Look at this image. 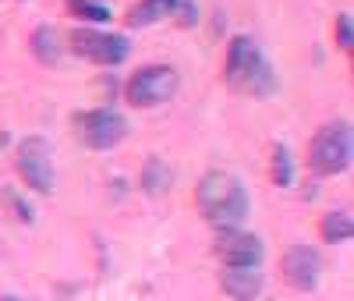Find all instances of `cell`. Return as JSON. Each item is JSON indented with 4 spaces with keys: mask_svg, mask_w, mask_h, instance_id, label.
Returning <instances> with one entry per match:
<instances>
[{
    "mask_svg": "<svg viewBox=\"0 0 354 301\" xmlns=\"http://www.w3.org/2000/svg\"><path fill=\"white\" fill-rule=\"evenodd\" d=\"M28 50H32V57L39 60L43 68H53L57 60L64 57V36H61V28H53V25L32 28V36H28Z\"/></svg>",
    "mask_w": 354,
    "mask_h": 301,
    "instance_id": "11",
    "label": "cell"
},
{
    "mask_svg": "<svg viewBox=\"0 0 354 301\" xmlns=\"http://www.w3.org/2000/svg\"><path fill=\"white\" fill-rule=\"evenodd\" d=\"M223 78L238 96L248 100H270L280 89L277 68L266 60L259 43L252 36H234L227 43V60H223Z\"/></svg>",
    "mask_w": 354,
    "mask_h": 301,
    "instance_id": "1",
    "label": "cell"
},
{
    "mask_svg": "<svg viewBox=\"0 0 354 301\" xmlns=\"http://www.w3.org/2000/svg\"><path fill=\"white\" fill-rule=\"evenodd\" d=\"M213 255L223 266H262L266 248H262V241L245 227H216Z\"/></svg>",
    "mask_w": 354,
    "mask_h": 301,
    "instance_id": "8",
    "label": "cell"
},
{
    "mask_svg": "<svg viewBox=\"0 0 354 301\" xmlns=\"http://www.w3.org/2000/svg\"><path fill=\"white\" fill-rule=\"evenodd\" d=\"M68 15L78 21H88V25H106L113 18L110 4H103V0H68Z\"/></svg>",
    "mask_w": 354,
    "mask_h": 301,
    "instance_id": "15",
    "label": "cell"
},
{
    "mask_svg": "<svg viewBox=\"0 0 354 301\" xmlns=\"http://www.w3.org/2000/svg\"><path fill=\"white\" fill-rule=\"evenodd\" d=\"M181 11V25H195V18H198V8H195V0H177V8H174V15Z\"/></svg>",
    "mask_w": 354,
    "mask_h": 301,
    "instance_id": "19",
    "label": "cell"
},
{
    "mask_svg": "<svg viewBox=\"0 0 354 301\" xmlns=\"http://www.w3.org/2000/svg\"><path fill=\"white\" fill-rule=\"evenodd\" d=\"M273 181L280 188H290V181H294V156H290L287 145L273 149Z\"/></svg>",
    "mask_w": 354,
    "mask_h": 301,
    "instance_id": "16",
    "label": "cell"
},
{
    "mask_svg": "<svg viewBox=\"0 0 354 301\" xmlns=\"http://www.w3.org/2000/svg\"><path fill=\"white\" fill-rule=\"evenodd\" d=\"M195 202H198L202 220L209 227H241L248 220V213H252L248 188L227 170H209L198 181Z\"/></svg>",
    "mask_w": 354,
    "mask_h": 301,
    "instance_id": "2",
    "label": "cell"
},
{
    "mask_svg": "<svg viewBox=\"0 0 354 301\" xmlns=\"http://www.w3.org/2000/svg\"><path fill=\"white\" fill-rule=\"evenodd\" d=\"M75 138H78L85 149L106 153V149L121 145V142L128 138V120L117 113L113 107L82 110V113H75Z\"/></svg>",
    "mask_w": 354,
    "mask_h": 301,
    "instance_id": "5",
    "label": "cell"
},
{
    "mask_svg": "<svg viewBox=\"0 0 354 301\" xmlns=\"http://www.w3.org/2000/svg\"><path fill=\"white\" fill-rule=\"evenodd\" d=\"M170 185H174V174H170V167L160 160V156H149L142 163V192L145 195H167L170 192Z\"/></svg>",
    "mask_w": 354,
    "mask_h": 301,
    "instance_id": "13",
    "label": "cell"
},
{
    "mask_svg": "<svg viewBox=\"0 0 354 301\" xmlns=\"http://www.w3.org/2000/svg\"><path fill=\"white\" fill-rule=\"evenodd\" d=\"M4 202L11 206V217H15V220H21V224H32V220H36V217H32V209H28V202H25V199H18L11 188L4 192Z\"/></svg>",
    "mask_w": 354,
    "mask_h": 301,
    "instance_id": "18",
    "label": "cell"
},
{
    "mask_svg": "<svg viewBox=\"0 0 354 301\" xmlns=\"http://www.w3.org/2000/svg\"><path fill=\"white\" fill-rule=\"evenodd\" d=\"M0 301H21V298H0Z\"/></svg>",
    "mask_w": 354,
    "mask_h": 301,
    "instance_id": "20",
    "label": "cell"
},
{
    "mask_svg": "<svg viewBox=\"0 0 354 301\" xmlns=\"http://www.w3.org/2000/svg\"><path fill=\"white\" fill-rule=\"evenodd\" d=\"M68 50L75 57L88 60V64H96V68H117L128 60L131 43L121 33H103V28L88 25V28H75L68 36Z\"/></svg>",
    "mask_w": 354,
    "mask_h": 301,
    "instance_id": "4",
    "label": "cell"
},
{
    "mask_svg": "<svg viewBox=\"0 0 354 301\" xmlns=\"http://www.w3.org/2000/svg\"><path fill=\"white\" fill-rule=\"evenodd\" d=\"M319 234H322V241H330V245H344V241H351V234H354L351 213L347 209H330V213L322 217V224H319Z\"/></svg>",
    "mask_w": 354,
    "mask_h": 301,
    "instance_id": "14",
    "label": "cell"
},
{
    "mask_svg": "<svg viewBox=\"0 0 354 301\" xmlns=\"http://www.w3.org/2000/svg\"><path fill=\"white\" fill-rule=\"evenodd\" d=\"M354 160V135L347 120H333V125H322L308 145V167L319 177H333L344 174Z\"/></svg>",
    "mask_w": 354,
    "mask_h": 301,
    "instance_id": "3",
    "label": "cell"
},
{
    "mask_svg": "<svg viewBox=\"0 0 354 301\" xmlns=\"http://www.w3.org/2000/svg\"><path fill=\"white\" fill-rule=\"evenodd\" d=\"M15 167L21 174V181L32 192L50 195L57 188V167H53V145L43 135H28L18 142V153H15Z\"/></svg>",
    "mask_w": 354,
    "mask_h": 301,
    "instance_id": "6",
    "label": "cell"
},
{
    "mask_svg": "<svg viewBox=\"0 0 354 301\" xmlns=\"http://www.w3.org/2000/svg\"><path fill=\"white\" fill-rule=\"evenodd\" d=\"M177 85H181V78H177L174 68L167 64H149V68H138L128 85H124V100L135 107V110H153V107H163L167 100H174Z\"/></svg>",
    "mask_w": 354,
    "mask_h": 301,
    "instance_id": "7",
    "label": "cell"
},
{
    "mask_svg": "<svg viewBox=\"0 0 354 301\" xmlns=\"http://www.w3.org/2000/svg\"><path fill=\"white\" fill-rule=\"evenodd\" d=\"M280 269H283V280H287L294 291L308 294V291H315V287H319L322 259H319V252H315L312 245H290V248L283 252Z\"/></svg>",
    "mask_w": 354,
    "mask_h": 301,
    "instance_id": "9",
    "label": "cell"
},
{
    "mask_svg": "<svg viewBox=\"0 0 354 301\" xmlns=\"http://www.w3.org/2000/svg\"><path fill=\"white\" fill-rule=\"evenodd\" d=\"M177 8V0H142V4H135L128 11V28H145V25H156L163 18H170Z\"/></svg>",
    "mask_w": 354,
    "mask_h": 301,
    "instance_id": "12",
    "label": "cell"
},
{
    "mask_svg": "<svg viewBox=\"0 0 354 301\" xmlns=\"http://www.w3.org/2000/svg\"><path fill=\"white\" fill-rule=\"evenodd\" d=\"M337 46L340 50H351L354 46V18H351V11L337 15Z\"/></svg>",
    "mask_w": 354,
    "mask_h": 301,
    "instance_id": "17",
    "label": "cell"
},
{
    "mask_svg": "<svg viewBox=\"0 0 354 301\" xmlns=\"http://www.w3.org/2000/svg\"><path fill=\"white\" fill-rule=\"evenodd\" d=\"M220 287L234 301H255L262 294V273L259 266H223Z\"/></svg>",
    "mask_w": 354,
    "mask_h": 301,
    "instance_id": "10",
    "label": "cell"
}]
</instances>
